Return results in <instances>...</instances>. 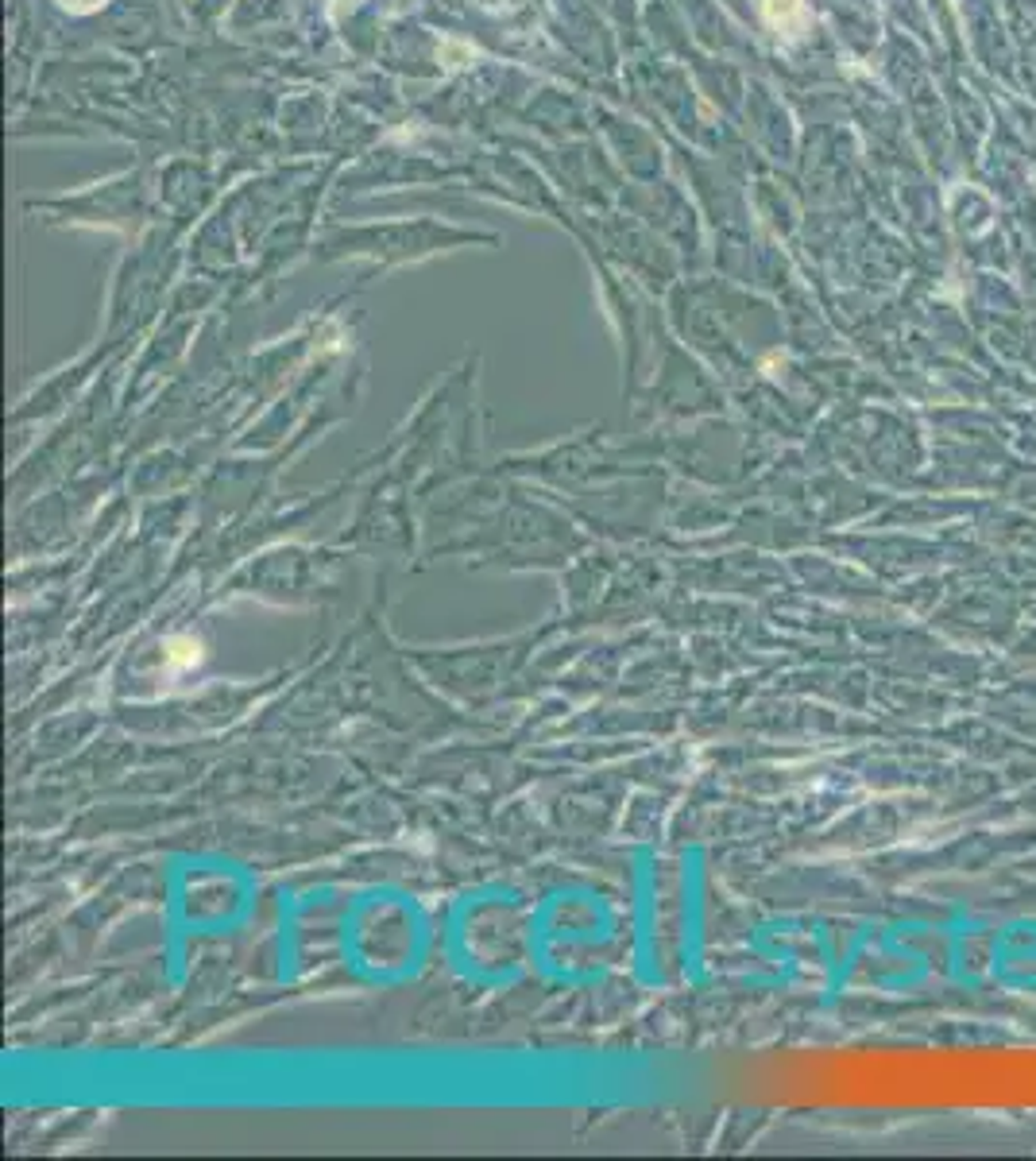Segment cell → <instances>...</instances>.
I'll return each mask as SVG.
<instances>
[{"label":"cell","instance_id":"6da1fadb","mask_svg":"<svg viewBox=\"0 0 1036 1161\" xmlns=\"http://www.w3.org/2000/svg\"><path fill=\"white\" fill-rule=\"evenodd\" d=\"M762 16L777 35L797 39L809 28V0H762Z\"/></svg>","mask_w":1036,"mask_h":1161}]
</instances>
